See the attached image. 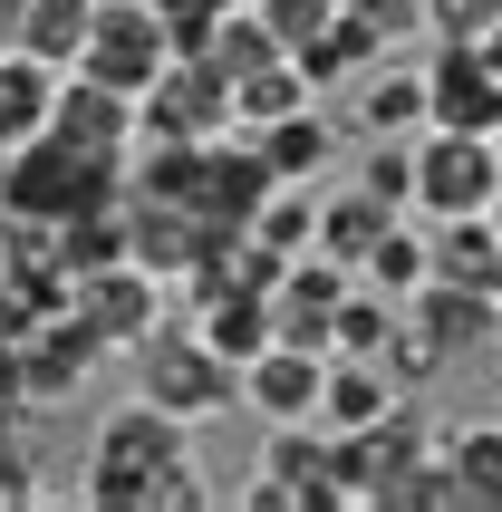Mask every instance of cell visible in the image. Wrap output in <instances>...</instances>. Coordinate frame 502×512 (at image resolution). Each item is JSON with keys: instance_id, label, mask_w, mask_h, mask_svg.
Instances as JSON below:
<instances>
[{"instance_id": "4", "label": "cell", "mask_w": 502, "mask_h": 512, "mask_svg": "<svg viewBox=\"0 0 502 512\" xmlns=\"http://www.w3.org/2000/svg\"><path fill=\"white\" fill-rule=\"evenodd\" d=\"M97 358H116V348L97 339L78 310H68V319H39L29 339L0 348V387H10V406H20V416H58V406L87 387V368H97Z\"/></svg>"}, {"instance_id": "35", "label": "cell", "mask_w": 502, "mask_h": 512, "mask_svg": "<svg viewBox=\"0 0 502 512\" xmlns=\"http://www.w3.org/2000/svg\"><path fill=\"white\" fill-rule=\"evenodd\" d=\"M377 39H406V29H425V0H348Z\"/></svg>"}, {"instance_id": "31", "label": "cell", "mask_w": 502, "mask_h": 512, "mask_svg": "<svg viewBox=\"0 0 502 512\" xmlns=\"http://www.w3.org/2000/svg\"><path fill=\"white\" fill-rule=\"evenodd\" d=\"M358 184H367V194H387L396 213H416V136H377L358 155Z\"/></svg>"}, {"instance_id": "29", "label": "cell", "mask_w": 502, "mask_h": 512, "mask_svg": "<svg viewBox=\"0 0 502 512\" xmlns=\"http://www.w3.org/2000/svg\"><path fill=\"white\" fill-rule=\"evenodd\" d=\"M358 281H377L387 300H416L425 281H435V232H416V223H396L387 242H377V261H367Z\"/></svg>"}, {"instance_id": "13", "label": "cell", "mask_w": 502, "mask_h": 512, "mask_svg": "<svg viewBox=\"0 0 502 512\" xmlns=\"http://www.w3.org/2000/svg\"><path fill=\"white\" fill-rule=\"evenodd\" d=\"M348 126H358L367 145L377 136H425V126H435V78L406 68V58H377V68L348 87Z\"/></svg>"}, {"instance_id": "24", "label": "cell", "mask_w": 502, "mask_h": 512, "mask_svg": "<svg viewBox=\"0 0 502 512\" xmlns=\"http://www.w3.org/2000/svg\"><path fill=\"white\" fill-rule=\"evenodd\" d=\"M97 10H107V0H29L10 39H20L29 58H49V68H78V58H87V29H97Z\"/></svg>"}, {"instance_id": "15", "label": "cell", "mask_w": 502, "mask_h": 512, "mask_svg": "<svg viewBox=\"0 0 502 512\" xmlns=\"http://www.w3.org/2000/svg\"><path fill=\"white\" fill-rule=\"evenodd\" d=\"M348 290H358V271H348V261L300 252V261H290V281L271 290V300H280V339L329 348V319H338V300H348Z\"/></svg>"}, {"instance_id": "14", "label": "cell", "mask_w": 502, "mask_h": 512, "mask_svg": "<svg viewBox=\"0 0 502 512\" xmlns=\"http://www.w3.org/2000/svg\"><path fill=\"white\" fill-rule=\"evenodd\" d=\"M435 78V126H474V136H502V68L474 49V39H445L425 58Z\"/></svg>"}, {"instance_id": "30", "label": "cell", "mask_w": 502, "mask_h": 512, "mask_svg": "<svg viewBox=\"0 0 502 512\" xmlns=\"http://www.w3.org/2000/svg\"><path fill=\"white\" fill-rule=\"evenodd\" d=\"M251 242H271V252H319V194H309V184H280V194L251 213Z\"/></svg>"}, {"instance_id": "22", "label": "cell", "mask_w": 502, "mask_h": 512, "mask_svg": "<svg viewBox=\"0 0 502 512\" xmlns=\"http://www.w3.org/2000/svg\"><path fill=\"white\" fill-rule=\"evenodd\" d=\"M406 310H416V319H435V329H445L454 348H483V339H502V290L445 281V271H435V281H425L416 300H406Z\"/></svg>"}, {"instance_id": "9", "label": "cell", "mask_w": 502, "mask_h": 512, "mask_svg": "<svg viewBox=\"0 0 502 512\" xmlns=\"http://www.w3.org/2000/svg\"><path fill=\"white\" fill-rule=\"evenodd\" d=\"M165 290H174L165 271H145V261H107V271H87V281H78V319L116 348V358H136L145 329L165 319Z\"/></svg>"}, {"instance_id": "33", "label": "cell", "mask_w": 502, "mask_h": 512, "mask_svg": "<svg viewBox=\"0 0 502 512\" xmlns=\"http://www.w3.org/2000/svg\"><path fill=\"white\" fill-rule=\"evenodd\" d=\"M425 29L435 39H483V29H502V0H425Z\"/></svg>"}, {"instance_id": "28", "label": "cell", "mask_w": 502, "mask_h": 512, "mask_svg": "<svg viewBox=\"0 0 502 512\" xmlns=\"http://www.w3.org/2000/svg\"><path fill=\"white\" fill-rule=\"evenodd\" d=\"M445 368H454V339L435 329V319H416V310H406V319H396V339H387V377L406 387V397H425V387H435Z\"/></svg>"}, {"instance_id": "10", "label": "cell", "mask_w": 502, "mask_h": 512, "mask_svg": "<svg viewBox=\"0 0 502 512\" xmlns=\"http://www.w3.org/2000/svg\"><path fill=\"white\" fill-rule=\"evenodd\" d=\"M251 474H271V484L290 493V512H348V484H338V435L319 426V416L271 426V445H261Z\"/></svg>"}, {"instance_id": "11", "label": "cell", "mask_w": 502, "mask_h": 512, "mask_svg": "<svg viewBox=\"0 0 502 512\" xmlns=\"http://www.w3.org/2000/svg\"><path fill=\"white\" fill-rule=\"evenodd\" d=\"M319 397H329V348L271 339V348L242 368V406H251V416H271V426H290V416H319Z\"/></svg>"}, {"instance_id": "7", "label": "cell", "mask_w": 502, "mask_h": 512, "mask_svg": "<svg viewBox=\"0 0 502 512\" xmlns=\"http://www.w3.org/2000/svg\"><path fill=\"white\" fill-rule=\"evenodd\" d=\"M78 68H87V78H107V87H126V97H145V87L174 68L165 10H145V0H107L97 29H87V58H78Z\"/></svg>"}, {"instance_id": "3", "label": "cell", "mask_w": 502, "mask_h": 512, "mask_svg": "<svg viewBox=\"0 0 502 512\" xmlns=\"http://www.w3.org/2000/svg\"><path fill=\"white\" fill-rule=\"evenodd\" d=\"M136 397H155L165 416H184V426H203V416H223V406H242V368H232L223 348L203 339L194 310H165L155 329H145L136 348Z\"/></svg>"}, {"instance_id": "8", "label": "cell", "mask_w": 502, "mask_h": 512, "mask_svg": "<svg viewBox=\"0 0 502 512\" xmlns=\"http://www.w3.org/2000/svg\"><path fill=\"white\" fill-rule=\"evenodd\" d=\"M136 107H145V136H194V145H213V136L242 126V116H232V68L223 58H174Z\"/></svg>"}, {"instance_id": "5", "label": "cell", "mask_w": 502, "mask_h": 512, "mask_svg": "<svg viewBox=\"0 0 502 512\" xmlns=\"http://www.w3.org/2000/svg\"><path fill=\"white\" fill-rule=\"evenodd\" d=\"M416 213H425V223L502 213V136H474V126H425V136H416Z\"/></svg>"}, {"instance_id": "1", "label": "cell", "mask_w": 502, "mask_h": 512, "mask_svg": "<svg viewBox=\"0 0 502 512\" xmlns=\"http://www.w3.org/2000/svg\"><path fill=\"white\" fill-rule=\"evenodd\" d=\"M184 455V416H165L155 397L116 406L97 445H87V474H78V503L87 512H155V484H165V464Z\"/></svg>"}, {"instance_id": "12", "label": "cell", "mask_w": 502, "mask_h": 512, "mask_svg": "<svg viewBox=\"0 0 502 512\" xmlns=\"http://www.w3.org/2000/svg\"><path fill=\"white\" fill-rule=\"evenodd\" d=\"M280 184H290V174L261 155V136H251V126H242V136H213V165H203V213H213L223 232H251V213H261Z\"/></svg>"}, {"instance_id": "17", "label": "cell", "mask_w": 502, "mask_h": 512, "mask_svg": "<svg viewBox=\"0 0 502 512\" xmlns=\"http://www.w3.org/2000/svg\"><path fill=\"white\" fill-rule=\"evenodd\" d=\"M406 223L387 194H367V184H348V194H319V252L329 261H348V271H367L377 261V242Z\"/></svg>"}, {"instance_id": "20", "label": "cell", "mask_w": 502, "mask_h": 512, "mask_svg": "<svg viewBox=\"0 0 502 512\" xmlns=\"http://www.w3.org/2000/svg\"><path fill=\"white\" fill-rule=\"evenodd\" d=\"M194 319H203V339L223 348L232 368H251V358H261V348L280 339V300H271V290H242V281H232L223 300H203Z\"/></svg>"}, {"instance_id": "18", "label": "cell", "mask_w": 502, "mask_h": 512, "mask_svg": "<svg viewBox=\"0 0 502 512\" xmlns=\"http://www.w3.org/2000/svg\"><path fill=\"white\" fill-rule=\"evenodd\" d=\"M396 406H406V387L387 377V358H329V397H319V426L329 435H358L377 416H396Z\"/></svg>"}, {"instance_id": "2", "label": "cell", "mask_w": 502, "mask_h": 512, "mask_svg": "<svg viewBox=\"0 0 502 512\" xmlns=\"http://www.w3.org/2000/svg\"><path fill=\"white\" fill-rule=\"evenodd\" d=\"M97 203H126V165L107 155H78L68 136H29L0 155V213H29V223H78Z\"/></svg>"}, {"instance_id": "23", "label": "cell", "mask_w": 502, "mask_h": 512, "mask_svg": "<svg viewBox=\"0 0 502 512\" xmlns=\"http://www.w3.org/2000/svg\"><path fill=\"white\" fill-rule=\"evenodd\" d=\"M435 271H445V281H474V290H502V213H454V223H435Z\"/></svg>"}, {"instance_id": "27", "label": "cell", "mask_w": 502, "mask_h": 512, "mask_svg": "<svg viewBox=\"0 0 502 512\" xmlns=\"http://www.w3.org/2000/svg\"><path fill=\"white\" fill-rule=\"evenodd\" d=\"M309 97H319V87H309V68H300V58H271V68L232 78V116H242V126H271V116L309 107Z\"/></svg>"}, {"instance_id": "25", "label": "cell", "mask_w": 502, "mask_h": 512, "mask_svg": "<svg viewBox=\"0 0 502 512\" xmlns=\"http://www.w3.org/2000/svg\"><path fill=\"white\" fill-rule=\"evenodd\" d=\"M396 319H406V300H387L377 281H358L348 300H338V319H329V358H387Z\"/></svg>"}, {"instance_id": "21", "label": "cell", "mask_w": 502, "mask_h": 512, "mask_svg": "<svg viewBox=\"0 0 502 512\" xmlns=\"http://www.w3.org/2000/svg\"><path fill=\"white\" fill-rule=\"evenodd\" d=\"M251 136H261V155H271L290 184H309V174H329V155H338V116L309 97V107L271 116V126H251Z\"/></svg>"}, {"instance_id": "34", "label": "cell", "mask_w": 502, "mask_h": 512, "mask_svg": "<svg viewBox=\"0 0 502 512\" xmlns=\"http://www.w3.org/2000/svg\"><path fill=\"white\" fill-rule=\"evenodd\" d=\"M20 503H39V455L0 426V512H20Z\"/></svg>"}, {"instance_id": "36", "label": "cell", "mask_w": 502, "mask_h": 512, "mask_svg": "<svg viewBox=\"0 0 502 512\" xmlns=\"http://www.w3.org/2000/svg\"><path fill=\"white\" fill-rule=\"evenodd\" d=\"M20 10H29V0H0V39H10V29H20Z\"/></svg>"}, {"instance_id": "19", "label": "cell", "mask_w": 502, "mask_h": 512, "mask_svg": "<svg viewBox=\"0 0 502 512\" xmlns=\"http://www.w3.org/2000/svg\"><path fill=\"white\" fill-rule=\"evenodd\" d=\"M203 165H213V145H194V136H145L136 165H126V194H136V203H203Z\"/></svg>"}, {"instance_id": "37", "label": "cell", "mask_w": 502, "mask_h": 512, "mask_svg": "<svg viewBox=\"0 0 502 512\" xmlns=\"http://www.w3.org/2000/svg\"><path fill=\"white\" fill-rule=\"evenodd\" d=\"M145 10H174V0H145Z\"/></svg>"}, {"instance_id": "26", "label": "cell", "mask_w": 502, "mask_h": 512, "mask_svg": "<svg viewBox=\"0 0 502 512\" xmlns=\"http://www.w3.org/2000/svg\"><path fill=\"white\" fill-rule=\"evenodd\" d=\"M445 455L464 474V512H502V416L493 426H445Z\"/></svg>"}, {"instance_id": "16", "label": "cell", "mask_w": 502, "mask_h": 512, "mask_svg": "<svg viewBox=\"0 0 502 512\" xmlns=\"http://www.w3.org/2000/svg\"><path fill=\"white\" fill-rule=\"evenodd\" d=\"M58 87H68V68L29 58L20 39H0V155H10V145H29V136H49Z\"/></svg>"}, {"instance_id": "32", "label": "cell", "mask_w": 502, "mask_h": 512, "mask_svg": "<svg viewBox=\"0 0 502 512\" xmlns=\"http://www.w3.org/2000/svg\"><path fill=\"white\" fill-rule=\"evenodd\" d=\"M338 10H348V0H261V20H271V39H280L290 58L319 49V39L338 29Z\"/></svg>"}, {"instance_id": "6", "label": "cell", "mask_w": 502, "mask_h": 512, "mask_svg": "<svg viewBox=\"0 0 502 512\" xmlns=\"http://www.w3.org/2000/svg\"><path fill=\"white\" fill-rule=\"evenodd\" d=\"M435 445H445V426H425L416 406H396V416H377V426L338 435V484H348V503L387 512V503H396V484H406V474H416Z\"/></svg>"}, {"instance_id": "38", "label": "cell", "mask_w": 502, "mask_h": 512, "mask_svg": "<svg viewBox=\"0 0 502 512\" xmlns=\"http://www.w3.org/2000/svg\"><path fill=\"white\" fill-rule=\"evenodd\" d=\"M242 10H251V0H242Z\"/></svg>"}]
</instances>
